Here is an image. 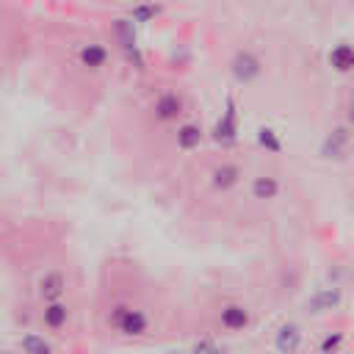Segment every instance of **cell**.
<instances>
[{"label":"cell","mask_w":354,"mask_h":354,"mask_svg":"<svg viewBox=\"0 0 354 354\" xmlns=\"http://www.w3.org/2000/svg\"><path fill=\"white\" fill-rule=\"evenodd\" d=\"M102 318L111 335L122 337V340H149L155 332V318L149 304L130 299V296H116L102 307Z\"/></svg>","instance_id":"1"},{"label":"cell","mask_w":354,"mask_h":354,"mask_svg":"<svg viewBox=\"0 0 354 354\" xmlns=\"http://www.w3.org/2000/svg\"><path fill=\"white\" fill-rule=\"evenodd\" d=\"M185 111H188V102H185V94L180 88H163L152 100V116L160 124L180 122L185 116Z\"/></svg>","instance_id":"2"},{"label":"cell","mask_w":354,"mask_h":354,"mask_svg":"<svg viewBox=\"0 0 354 354\" xmlns=\"http://www.w3.org/2000/svg\"><path fill=\"white\" fill-rule=\"evenodd\" d=\"M66 290H69V277H66L64 268H47V271H41V274L36 277V282H33V293H36V299H39L41 304L64 301Z\"/></svg>","instance_id":"3"},{"label":"cell","mask_w":354,"mask_h":354,"mask_svg":"<svg viewBox=\"0 0 354 354\" xmlns=\"http://www.w3.org/2000/svg\"><path fill=\"white\" fill-rule=\"evenodd\" d=\"M230 75L235 77V83L249 86V83H254L263 75V58L254 50L241 47V50H235V55L230 61Z\"/></svg>","instance_id":"4"},{"label":"cell","mask_w":354,"mask_h":354,"mask_svg":"<svg viewBox=\"0 0 354 354\" xmlns=\"http://www.w3.org/2000/svg\"><path fill=\"white\" fill-rule=\"evenodd\" d=\"M210 138H213L216 144H221V147H232V144L238 141V105H235V97H232V94H227L224 111H221L218 122L213 124Z\"/></svg>","instance_id":"5"},{"label":"cell","mask_w":354,"mask_h":354,"mask_svg":"<svg viewBox=\"0 0 354 354\" xmlns=\"http://www.w3.org/2000/svg\"><path fill=\"white\" fill-rule=\"evenodd\" d=\"M75 61L88 69V72H102L108 64H111V50L105 41L100 39H86L83 44H77V53H75Z\"/></svg>","instance_id":"6"},{"label":"cell","mask_w":354,"mask_h":354,"mask_svg":"<svg viewBox=\"0 0 354 354\" xmlns=\"http://www.w3.org/2000/svg\"><path fill=\"white\" fill-rule=\"evenodd\" d=\"M218 326L230 335L246 332L252 326V310L243 301H224L218 307Z\"/></svg>","instance_id":"7"},{"label":"cell","mask_w":354,"mask_h":354,"mask_svg":"<svg viewBox=\"0 0 354 354\" xmlns=\"http://www.w3.org/2000/svg\"><path fill=\"white\" fill-rule=\"evenodd\" d=\"M348 147H351V127H348V124H337V127H332V130L324 136L318 155H321L324 160H340V158H346Z\"/></svg>","instance_id":"8"},{"label":"cell","mask_w":354,"mask_h":354,"mask_svg":"<svg viewBox=\"0 0 354 354\" xmlns=\"http://www.w3.org/2000/svg\"><path fill=\"white\" fill-rule=\"evenodd\" d=\"M69 318H72V307L66 301L41 304V310H39V321L47 332H64L69 326Z\"/></svg>","instance_id":"9"},{"label":"cell","mask_w":354,"mask_h":354,"mask_svg":"<svg viewBox=\"0 0 354 354\" xmlns=\"http://www.w3.org/2000/svg\"><path fill=\"white\" fill-rule=\"evenodd\" d=\"M301 340H304L301 326L293 324V321H285V324H279L277 332H274V351H277V354H296V351L301 348Z\"/></svg>","instance_id":"10"},{"label":"cell","mask_w":354,"mask_h":354,"mask_svg":"<svg viewBox=\"0 0 354 354\" xmlns=\"http://www.w3.org/2000/svg\"><path fill=\"white\" fill-rule=\"evenodd\" d=\"M241 180H243V169H241L235 160H221V163H216L213 171H210V185H213L216 191H230V188H235Z\"/></svg>","instance_id":"11"},{"label":"cell","mask_w":354,"mask_h":354,"mask_svg":"<svg viewBox=\"0 0 354 354\" xmlns=\"http://www.w3.org/2000/svg\"><path fill=\"white\" fill-rule=\"evenodd\" d=\"M343 301V290L340 288H318L310 299H307V313L310 315H324V313H332L337 310Z\"/></svg>","instance_id":"12"},{"label":"cell","mask_w":354,"mask_h":354,"mask_svg":"<svg viewBox=\"0 0 354 354\" xmlns=\"http://www.w3.org/2000/svg\"><path fill=\"white\" fill-rule=\"evenodd\" d=\"M111 33H113V41L124 50V55H136L138 53V44H136V25L130 17H119L111 22Z\"/></svg>","instance_id":"13"},{"label":"cell","mask_w":354,"mask_h":354,"mask_svg":"<svg viewBox=\"0 0 354 354\" xmlns=\"http://www.w3.org/2000/svg\"><path fill=\"white\" fill-rule=\"evenodd\" d=\"M202 138H205V130H202L199 122H180L177 130H174V144H177V149H183V152L196 149V147L202 144Z\"/></svg>","instance_id":"14"},{"label":"cell","mask_w":354,"mask_h":354,"mask_svg":"<svg viewBox=\"0 0 354 354\" xmlns=\"http://www.w3.org/2000/svg\"><path fill=\"white\" fill-rule=\"evenodd\" d=\"M279 191H282V183H279V177H274V174H257V177H252V183H249V196H252V199H260V202L277 199Z\"/></svg>","instance_id":"15"},{"label":"cell","mask_w":354,"mask_h":354,"mask_svg":"<svg viewBox=\"0 0 354 354\" xmlns=\"http://www.w3.org/2000/svg\"><path fill=\"white\" fill-rule=\"evenodd\" d=\"M329 64H332L335 72H343V75L354 72V44H348V41L335 44L329 50Z\"/></svg>","instance_id":"16"},{"label":"cell","mask_w":354,"mask_h":354,"mask_svg":"<svg viewBox=\"0 0 354 354\" xmlns=\"http://www.w3.org/2000/svg\"><path fill=\"white\" fill-rule=\"evenodd\" d=\"M17 346H19V354H55L53 343L39 332H25Z\"/></svg>","instance_id":"17"},{"label":"cell","mask_w":354,"mask_h":354,"mask_svg":"<svg viewBox=\"0 0 354 354\" xmlns=\"http://www.w3.org/2000/svg\"><path fill=\"white\" fill-rule=\"evenodd\" d=\"M257 147L271 152V155H279L282 152V141H279V133L274 127H260L257 130Z\"/></svg>","instance_id":"18"},{"label":"cell","mask_w":354,"mask_h":354,"mask_svg":"<svg viewBox=\"0 0 354 354\" xmlns=\"http://www.w3.org/2000/svg\"><path fill=\"white\" fill-rule=\"evenodd\" d=\"M343 340H346V332H340V329L326 332V335L321 337V343H318V351H321V354H337L340 346H343Z\"/></svg>","instance_id":"19"},{"label":"cell","mask_w":354,"mask_h":354,"mask_svg":"<svg viewBox=\"0 0 354 354\" xmlns=\"http://www.w3.org/2000/svg\"><path fill=\"white\" fill-rule=\"evenodd\" d=\"M163 8L160 6H152V3H144V6H133L130 11H127V17L133 19V22H149V19H155L158 14H160Z\"/></svg>","instance_id":"20"},{"label":"cell","mask_w":354,"mask_h":354,"mask_svg":"<svg viewBox=\"0 0 354 354\" xmlns=\"http://www.w3.org/2000/svg\"><path fill=\"white\" fill-rule=\"evenodd\" d=\"M191 354H224V351L216 346V340H210V337H202V340H196V343H194Z\"/></svg>","instance_id":"21"},{"label":"cell","mask_w":354,"mask_h":354,"mask_svg":"<svg viewBox=\"0 0 354 354\" xmlns=\"http://www.w3.org/2000/svg\"><path fill=\"white\" fill-rule=\"evenodd\" d=\"M346 124L354 130V100L348 102V108H346Z\"/></svg>","instance_id":"22"},{"label":"cell","mask_w":354,"mask_h":354,"mask_svg":"<svg viewBox=\"0 0 354 354\" xmlns=\"http://www.w3.org/2000/svg\"><path fill=\"white\" fill-rule=\"evenodd\" d=\"M166 354H185V351H180V348H171V351H166Z\"/></svg>","instance_id":"23"},{"label":"cell","mask_w":354,"mask_h":354,"mask_svg":"<svg viewBox=\"0 0 354 354\" xmlns=\"http://www.w3.org/2000/svg\"><path fill=\"white\" fill-rule=\"evenodd\" d=\"M3 354H17V351H11V348H3Z\"/></svg>","instance_id":"24"},{"label":"cell","mask_w":354,"mask_h":354,"mask_svg":"<svg viewBox=\"0 0 354 354\" xmlns=\"http://www.w3.org/2000/svg\"><path fill=\"white\" fill-rule=\"evenodd\" d=\"M351 277H354V274H351Z\"/></svg>","instance_id":"25"}]
</instances>
